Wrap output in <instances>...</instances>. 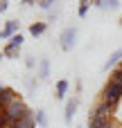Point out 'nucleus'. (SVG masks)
I'll list each match as a JSON object with an SVG mask.
<instances>
[{
  "instance_id": "f257e3e1",
  "label": "nucleus",
  "mask_w": 122,
  "mask_h": 128,
  "mask_svg": "<svg viewBox=\"0 0 122 128\" xmlns=\"http://www.w3.org/2000/svg\"><path fill=\"white\" fill-rule=\"evenodd\" d=\"M100 99H102L104 104H109L111 108H115V106L122 101V83L109 79L106 86H104V90H102V97H100Z\"/></svg>"
},
{
  "instance_id": "f03ea898",
  "label": "nucleus",
  "mask_w": 122,
  "mask_h": 128,
  "mask_svg": "<svg viewBox=\"0 0 122 128\" xmlns=\"http://www.w3.org/2000/svg\"><path fill=\"white\" fill-rule=\"evenodd\" d=\"M2 112L7 115V119H9V122H11V126H14V122H18L20 117H25V115H29L32 110H29V108L25 106V101H23L20 97H16V99H14V101H11L9 106H7V108L2 110Z\"/></svg>"
},
{
  "instance_id": "7ed1b4c3",
  "label": "nucleus",
  "mask_w": 122,
  "mask_h": 128,
  "mask_svg": "<svg viewBox=\"0 0 122 128\" xmlns=\"http://www.w3.org/2000/svg\"><path fill=\"white\" fill-rule=\"evenodd\" d=\"M77 27H66L63 32H61V36H59V45H61V50L63 52H70L75 45H77Z\"/></svg>"
},
{
  "instance_id": "20e7f679",
  "label": "nucleus",
  "mask_w": 122,
  "mask_h": 128,
  "mask_svg": "<svg viewBox=\"0 0 122 128\" xmlns=\"http://www.w3.org/2000/svg\"><path fill=\"white\" fill-rule=\"evenodd\" d=\"M77 108H79V94H75L66 101V110H63V122L66 124H72V117L77 115Z\"/></svg>"
},
{
  "instance_id": "39448f33",
  "label": "nucleus",
  "mask_w": 122,
  "mask_h": 128,
  "mask_svg": "<svg viewBox=\"0 0 122 128\" xmlns=\"http://www.w3.org/2000/svg\"><path fill=\"white\" fill-rule=\"evenodd\" d=\"M111 115H113V108L100 99V101L93 106V110H91V115H88V117H111Z\"/></svg>"
},
{
  "instance_id": "423d86ee",
  "label": "nucleus",
  "mask_w": 122,
  "mask_h": 128,
  "mask_svg": "<svg viewBox=\"0 0 122 128\" xmlns=\"http://www.w3.org/2000/svg\"><path fill=\"white\" fill-rule=\"evenodd\" d=\"M18 27H20V22H18V20H7V22H5V27L0 29V40H7V38L16 36V34H18Z\"/></svg>"
},
{
  "instance_id": "0eeeda50",
  "label": "nucleus",
  "mask_w": 122,
  "mask_h": 128,
  "mask_svg": "<svg viewBox=\"0 0 122 128\" xmlns=\"http://www.w3.org/2000/svg\"><path fill=\"white\" fill-rule=\"evenodd\" d=\"M16 99V92L11 90V88H5V86H0V110H5L11 101Z\"/></svg>"
},
{
  "instance_id": "6e6552de",
  "label": "nucleus",
  "mask_w": 122,
  "mask_h": 128,
  "mask_svg": "<svg viewBox=\"0 0 122 128\" xmlns=\"http://www.w3.org/2000/svg\"><path fill=\"white\" fill-rule=\"evenodd\" d=\"M68 90H70V83H68V79H59V81L54 83V97H57V99H66Z\"/></svg>"
},
{
  "instance_id": "1a4fd4ad",
  "label": "nucleus",
  "mask_w": 122,
  "mask_h": 128,
  "mask_svg": "<svg viewBox=\"0 0 122 128\" xmlns=\"http://www.w3.org/2000/svg\"><path fill=\"white\" fill-rule=\"evenodd\" d=\"M120 61H122V47H120V50H115V52H113V54H111V56L104 61V65H102V72H109V68H115Z\"/></svg>"
},
{
  "instance_id": "9d476101",
  "label": "nucleus",
  "mask_w": 122,
  "mask_h": 128,
  "mask_svg": "<svg viewBox=\"0 0 122 128\" xmlns=\"http://www.w3.org/2000/svg\"><path fill=\"white\" fill-rule=\"evenodd\" d=\"M36 76H38V81H45V79L50 76V61H48V58H41V61H38V65H36Z\"/></svg>"
},
{
  "instance_id": "9b49d317",
  "label": "nucleus",
  "mask_w": 122,
  "mask_h": 128,
  "mask_svg": "<svg viewBox=\"0 0 122 128\" xmlns=\"http://www.w3.org/2000/svg\"><path fill=\"white\" fill-rule=\"evenodd\" d=\"M97 9H104V11H115L120 7V0H91Z\"/></svg>"
},
{
  "instance_id": "f8f14e48",
  "label": "nucleus",
  "mask_w": 122,
  "mask_h": 128,
  "mask_svg": "<svg viewBox=\"0 0 122 128\" xmlns=\"http://www.w3.org/2000/svg\"><path fill=\"white\" fill-rule=\"evenodd\" d=\"M11 128H36V122H34V112H29V115L20 117L18 122H14V126H11Z\"/></svg>"
},
{
  "instance_id": "ddd939ff",
  "label": "nucleus",
  "mask_w": 122,
  "mask_h": 128,
  "mask_svg": "<svg viewBox=\"0 0 122 128\" xmlns=\"http://www.w3.org/2000/svg\"><path fill=\"white\" fill-rule=\"evenodd\" d=\"M45 29H48V22H32L29 25V34L32 36H41V34H45Z\"/></svg>"
},
{
  "instance_id": "4468645a",
  "label": "nucleus",
  "mask_w": 122,
  "mask_h": 128,
  "mask_svg": "<svg viewBox=\"0 0 122 128\" xmlns=\"http://www.w3.org/2000/svg\"><path fill=\"white\" fill-rule=\"evenodd\" d=\"M34 122H36V126L48 128V115H45V110H43V108H38V110L34 112Z\"/></svg>"
},
{
  "instance_id": "2eb2a0df",
  "label": "nucleus",
  "mask_w": 122,
  "mask_h": 128,
  "mask_svg": "<svg viewBox=\"0 0 122 128\" xmlns=\"http://www.w3.org/2000/svg\"><path fill=\"white\" fill-rule=\"evenodd\" d=\"M91 0H79V7H77V16L79 18H86V14H88V9H91Z\"/></svg>"
},
{
  "instance_id": "dca6fc26",
  "label": "nucleus",
  "mask_w": 122,
  "mask_h": 128,
  "mask_svg": "<svg viewBox=\"0 0 122 128\" xmlns=\"http://www.w3.org/2000/svg\"><path fill=\"white\" fill-rule=\"evenodd\" d=\"M23 40H25V38H23V34L18 32L16 36H11V38H9V43H7V45H9V47H14V50H20V47H23Z\"/></svg>"
},
{
  "instance_id": "f3484780",
  "label": "nucleus",
  "mask_w": 122,
  "mask_h": 128,
  "mask_svg": "<svg viewBox=\"0 0 122 128\" xmlns=\"http://www.w3.org/2000/svg\"><path fill=\"white\" fill-rule=\"evenodd\" d=\"M18 52H20V50H14V47H9V45L2 47V54H5L7 58H18Z\"/></svg>"
},
{
  "instance_id": "a211bd4d",
  "label": "nucleus",
  "mask_w": 122,
  "mask_h": 128,
  "mask_svg": "<svg viewBox=\"0 0 122 128\" xmlns=\"http://www.w3.org/2000/svg\"><path fill=\"white\" fill-rule=\"evenodd\" d=\"M36 4H38L41 9H45V11H50L52 4H54V0H36Z\"/></svg>"
},
{
  "instance_id": "6ab92c4d",
  "label": "nucleus",
  "mask_w": 122,
  "mask_h": 128,
  "mask_svg": "<svg viewBox=\"0 0 122 128\" xmlns=\"http://www.w3.org/2000/svg\"><path fill=\"white\" fill-rule=\"evenodd\" d=\"M111 79H113V81H118V83H122V65H118V68L113 70V74H111Z\"/></svg>"
},
{
  "instance_id": "aec40b11",
  "label": "nucleus",
  "mask_w": 122,
  "mask_h": 128,
  "mask_svg": "<svg viewBox=\"0 0 122 128\" xmlns=\"http://www.w3.org/2000/svg\"><path fill=\"white\" fill-rule=\"evenodd\" d=\"M36 86H38V81H36V79H27V90H29V92H34V90H36Z\"/></svg>"
},
{
  "instance_id": "412c9836",
  "label": "nucleus",
  "mask_w": 122,
  "mask_h": 128,
  "mask_svg": "<svg viewBox=\"0 0 122 128\" xmlns=\"http://www.w3.org/2000/svg\"><path fill=\"white\" fill-rule=\"evenodd\" d=\"M25 65H27L29 70H34V68H36V61H34L32 56H25Z\"/></svg>"
},
{
  "instance_id": "4be33fe9",
  "label": "nucleus",
  "mask_w": 122,
  "mask_h": 128,
  "mask_svg": "<svg viewBox=\"0 0 122 128\" xmlns=\"http://www.w3.org/2000/svg\"><path fill=\"white\" fill-rule=\"evenodd\" d=\"M57 18H59V11H57V9H54V11L50 9V11H48V20L52 22V20H57Z\"/></svg>"
},
{
  "instance_id": "5701e85b",
  "label": "nucleus",
  "mask_w": 122,
  "mask_h": 128,
  "mask_svg": "<svg viewBox=\"0 0 122 128\" xmlns=\"http://www.w3.org/2000/svg\"><path fill=\"white\" fill-rule=\"evenodd\" d=\"M7 7H9V2H7V0H0V14L7 11Z\"/></svg>"
},
{
  "instance_id": "b1692460",
  "label": "nucleus",
  "mask_w": 122,
  "mask_h": 128,
  "mask_svg": "<svg viewBox=\"0 0 122 128\" xmlns=\"http://www.w3.org/2000/svg\"><path fill=\"white\" fill-rule=\"evenodd\" d=\"M34 2H36V0H23V2H20V4H23V7H32V4H34Z\"/></svg>"
},
{
  "instance_id": "393cba45",
  "label": "nucleus",
  "mask_w": 122,
  "mask_h": 128,
  "mask_svg": "<svg viewBox=\"0 0 122 128\" xmlns=\"http://www.w3.org/2000/svg\"><path fill=\"white\" fill-rule=\"evenodd\" d=\"M2 58H5V54H2V50H0V61H2Z\"/></svg>"
},
{
  "instance_id": "a878e982",
  "label": "nucleus",
  "mask_w": 122,
  "mask_h": 128,
  "mask_svg": "<svg viewBox=\"0 0 122 128\" xmlns=\"http://www.w3.org/2000/svg\"><path fill=\"white\" fill-rule=\"evenodd\" d=\"M120 25H122V18H120Z\"/></svg>"
}]
</instances>
